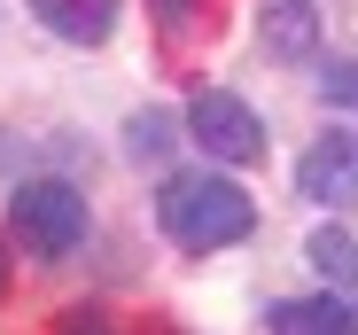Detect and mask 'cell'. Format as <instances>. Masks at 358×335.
<instances>
[{
    "label": "cell",
    "mask_w": 358,
    "mask_h": 335,
    "mask_svg": "<svg viewBox=\"0 0 358 335\" xmlns=\"http://www.w3.org/2000/svg\"><path fill=\"white\" fill-rule=\"evenodd\" d=\"M156 218H164V234H171L179 250H195V257H210V250H226V242H242V234L257 227L250 195L234 187V180H218V172H179V180H164Z\"/></svg>",
    "instance_id": "6da1fadb"
},
{
    "label": "cell",
    "mask_w": 358,
    "mask_h": 335,
    "mask_svg": "<svg viewBox=\"0 0 358 335\" xmlns=\"http://www.w3.org/2000/svg\"><path fill=\"white\" fill-rule=\"evenodd\" d=\"M8 227H16V242L31 250V257H71L78 242H86V195L71 187V180H24L16 195H8Z\"/></svg>",
    "instance_id": "7a4b0ae2"
},
{
    "label": "cell",
    "mask_w": 358,
    "mask_h": 335,
    "mask_svg": "<svg viewBox=\"0 0 358 335\" xmlns=\"http://www.w3.org/2000/svg\"><path fill=\"white\" fill-rule=\"evenodd\" d=\"M187 141L210 156V164H257L265 156V125H257V109L242 94H226V86H203L187 101Z\"/></svg>",
    "instance_id": "3957f363"
},
{
    "label": "cell",
    "mask_w": 358,
    "mask_h": 335,
    "mask_svg": "<svg viewBox=\"0 0 358 335\" xmlns=\"http://www.w3.org/2000/svg\"><path fill=\"white\" fill-rule=\"evenodd\" d=\"M296 195L320 211H350L358 203V133H320L296 164Z\"/></svg>",
    "instance_id": "277c9868"
},
{
    "label": "cell",
    "mask_w": 358,
    "mask_h": 335,
    "mask_svg": "<svg viewBox=\"0 0 358 335\" xmlns=\"http://www.w3.org/2000/svg\"><path fill=\"white\" fill-rule=\"evenodd\" d=\"M117 8H125V0H31V16L55 39H71V47H101L117 31Z\"/></svg>",
    "instance_id": "5b68a950"
},
{
    "label": "cell",
    "mask_w": 358,
    "mask_h": 335,
    "mask_svg": "<svg viewBox=\"0 0 358 335\" xmlns=\"http://www.w3.org/2000/svg\"><path fill=\"white\" fill-rule=\"evenodd\" d=\"M273 335H358V297H312V304H273Z\"/></svg>",
    "instance_id": "8992f818"
},
{
    "label": "cell",
    "mask_w": 358,
    "mask_h": 335,
    "mask_svg": "<svg viewBox=\"0 0 358 335\" xmlns=\"http://www.w3.org/2000/svg\"><path fill=\"white\" fill-rule=\"evenodd\" d=\"M304 257H312V273H320L327 289H350V297H358V242H350L343 227H320V234L304 242Z\"/></svg>",
    "instance_id": "52a82bcc"
},
{
    "label": "cell",
    "mask_w": 358,
    "mask_h": 335,
    "mask_svg": "<svg viewBox=\"0 0 358 335\" xmlns=\"http://www.w3.org/2000/svg\"><path fill=\"white\" fill-rule=\"evenodd\" d=\"M171 141H179V117H171V109H141V117L125 125V148H133L141 164H156Z\"/></svg>",
    "instance_id": "ba28073f"
},
{
    "label": "cell",
    "mask_w": 358,
    "mask_h": 335,
    "mask_svg": "<svg viewBox=\"0 0 358 335\" xmlns=\"http://www.w3.org/2000/svg\"><path fill=\"white\" fill-rule=\"evenodd\" d=\"M320 94H327V101H335V94L358 101V63H327V71H320Z\"/></svg>",
    "instance_id": "9c48e42d"
},
{
    "label": "cell",
    "mask_w": 358,
    "mask_h": 335,
    "mask_svg": "<svg viewBox=\"0 0 358 335\" xmlns=\"http://www.w3.org/2000/svg\"><path fill=\"white\" fill-rule=\"evenodd\" d=\"M0 289H8V265H0Z\"/></svg>",
    "instance_id": "30bf717a"
}]
</instances>
